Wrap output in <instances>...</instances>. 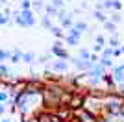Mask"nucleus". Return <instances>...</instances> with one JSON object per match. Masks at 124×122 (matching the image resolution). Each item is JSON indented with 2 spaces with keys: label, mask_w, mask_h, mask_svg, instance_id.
Returning a JSON list of instances; mask_svg holds the SVG:
<instances>
[{
  "label": "nucleus",
  "mask_w": 124,
  "mask_h": 122,
  "mask_svg": "<svg viewBox=\"0 0 124 122\" xmlns=\"http://www.w3.org/2000/svg\"><path fill=\"white\" fill-rule=\"evenodd\" d=\"M70 106H72V107H80V106H82V98H80V96L72 98V102H70Z\"/></svg>",
  "instance_id": "obj_1"
},
{
  "label": "nucleus",
  "mask_w": 124,
  "mask_h": 122,
  "mask_svg": "<svg viewBox=\"0 0 124 122\" xmlns=\"http://www.w3.org/2000/svg\"><path fill=\"white\" fill-rule=\"evenodd\" d=\"M82 118H85V122H94V117H93V115H89V113H83Z\"/></svg>",
  "instance_id": "obj_2"
}]
</instances>
